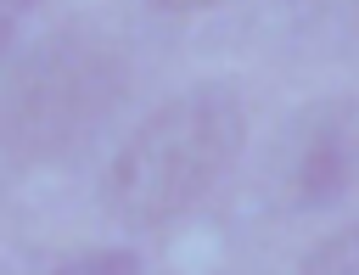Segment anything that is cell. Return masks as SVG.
<instances>
[{
  "mask_svg": "<svg viewBox=\"0 0 359 275\" xmlns=\"http://www.w3.org/2000/svg\"><path fill=\"white\" fill-rule=\"evenodd\" d=\"M0 6H34V0H0Z\"/></svg>",
  "mask_w": 359,
  "mask_h": 275,
  "instance_id": "cell-8",
  "label": "cell"
},
{
  "mask_svg": "<svg viewBox=\"0 0 359 275\" xmlns=\"http://www.w3.org/2000/svg\"><path fill=\"white\" fill-rule=\"evenodd\" d=\"M303 275H359V219L320 236L303 258Z\"/></svg>",
  "mask_w": 359,
  "mask_h": 275,
  "instance_id": "cell-4",
  "label": "cell"
},
{
  "mask_svg": "<svg viewBox=\"0 0 359 275\" xmlns=\"http://www.w3.org/2000/svg\"><path fill=\"white\" fill-rule=\"evenodd\" d=\"M241 135H247V112H241L236 84L208 79V84L168 95L118 146L101 180L107 213H118L135 230H157L180 219L224 180V168L241 152Z\"/></svg>",
  "mask_w": 359,
  "mask_h": 275,
  "instance_id": "cell-1",
  "label": "cell"
},
{
  "mask_svg": "<svg viewBox=\"0 0 359 275\" xmlns=\"http://www.w3.org/2000/svg\"><path fill=\"white\" fill-rule=\"evenodd\" d=\"M50 275H140V258H135L129 247H101V253H79V258H67V264L50 269Z\"/></svg>",
  "mask_w": 359,
  "mask_h": 275,
  "instance_id": "cell-5",
  "label": "cell"
},
{
  "mask_svg": "<svg viewBox=\"0 0 359 275\" xmlns=\"http://www.w3.org/2000/svg\"><path fill=\"white\" fill-rule=\"evenodd\" d=\"M359 174V101L325 95L297 107L269 146V191L280 208H331Z\"/></svg>",
  "mask_w": 359,
  "mask_h": 275,
  "instance_id": "cell-3",
  "label": "cell"
},
{
  "mask_svg": "<svg viewBox=\"0 0 359 275\" xmlns=\"http://www.w3.org/2000/svg\"><path fill=\"white\" fill-rule=\"evenodd\" d=\"M151 6H163V11H196V6H213V0H151Z\"/></svg>",
  "mask_w": 359,
  "mask_h": 275,
  "instance_id": "cell-6",
  "label": "cell"
},
{
  "mask_svg": "<svg viewBox=\"0 0 359 275\" xmlns=\"http://www.w3.org/2000/svg\"><path fill=\"white\" fill-rule=\"evenodd\" d=\"M123 95L129 62L118 39L56 28L34 39L0 84V152L17 168H56L112 123Z\"/></svg>",
  "mask_w": 359,
  "mask_h": 275,
  "instance_id": "cell-2",
  "label": "cell"
},
{
  "mask_svg": "<svg viewBox=\"0 0 359 275\" xmlns=\"http://www.w3.org/2000/svg\"><path fill=\"white\" fill-rule=\"evenodd\" d=\"M11 39H17V22H11V17H0V56H6V45H11Z\"/></svg>",
  "mask_w": 359,
  "mask_h": 275,
  "instance_id": "cell-7",
  "label": "cell"
}]
</instances>
